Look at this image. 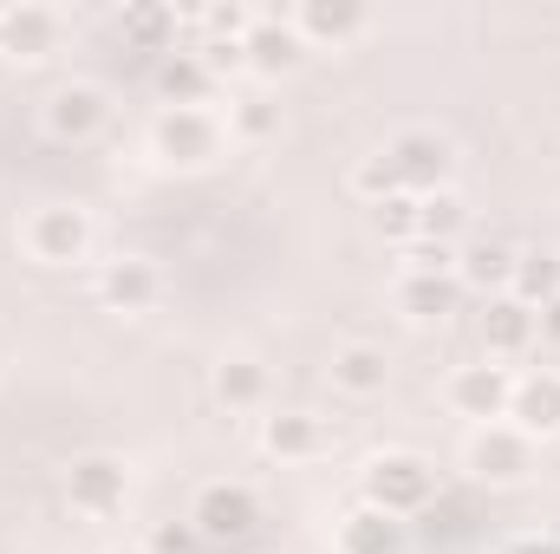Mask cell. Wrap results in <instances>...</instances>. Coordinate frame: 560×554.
Segmentation results:
<instances>
[{
  "mask_svg": "<svg viewBox=\"0 0 560 554\" xmlns=\"http://www.w3.org/2000/svg\"><path fill=\"white\" fill-rule=\"evenodd\" d=\"M359 496L372 503V509H385V516H423L430 509V496H436V470L411 457V450H385V457H372L365 463V476H359Z\"/></svg>",
  "mask_w": 560,
  "mask_h": 554,
  "instance_id": "obj_1",
  "label": "cell"
},
{
  "mask_svg": "<svg viewBox=\"0 0 560 554\" xmlns=\"http://www.w3.org/2000/svg\"><path fill=\"white\" fill-rule=\"evenodd\" d=\"M196 542H209V549H242L255 529H261V496L248 489V483H209L202 496H196Z\"/></svg>",
  "mask_w": 560,
  "mask_h": 554,
  "instance_id": "obj_2",
  "label": "cell"
},
{
  "mask_svg": "<svg viewBox=\"0 0 560 554\" xmlns=\"http://www.w3.org/2000/svg\"><path fill=\"white\" fill-rule=\"evenodd\" d=\"M385 163H392V176H398L405 196H436V189H450L456 150L436 131H398V138L385 143Z\"/></svg>",
  "mask_w": 560,
  "mask_h": 554,
  "instance_id": "obj_3",
  "label": "cell"
},
{
  "mask_svg": "<svg viewBox=\"0 0 560 554\" xmlns=\"http://www.w3.org/2000/svg\"><path fill=\"white\" fill-rule=\"evenodd\" d=\"M156 157L163 163H183V170H196V163H209L215 150H222V125H215V112H202V105H163V118H156Z\"/></svg>",
  "mask_w": 560,
  "mask_h": 554,
  "instance_id": "obj_4",
  "label": "cell"
},
{
  "mask_svg": "<svg viewBox=\"0 0 560 554\" xmlns=\"http://www.w3.org/2000/svg\"><path fill=\"white\" fill-rule=\"evenodd\" d=\"M469 470L482 483H522L535 470V437H522L515 424H476L469 437Z\"/></svg>",
  "mask_w": 560,
  "mask_h": 554,
  "instance_id": "obj_5",
  "label": "cell"
},
{
  "mask_svg": "<svg viewBox=\"0 0 560 554\" xmlns=\"http://www.w3.org/2000/svg\"><path fill=\"white\" fill-rule=\"evenodd\" d=\"M300 59H306V39L293 33V20L287 13H255V26L242 33V66L255 79H287Z\"/></svg>",
  "mask_w": 560,
  "mask_h": 554,
  "instance_id": "obj_6",
  "label": "cell"
},
{
  "mask_svg": "<svg viewBox=\"0 0 560 554\" xmlns=\"http://www.w3.org/2000/svg\"><path fill=\"white\" fill-rule=\"evenodd\" d=\"M26 249H33V262H46V268L85 262V255H92V222H85V209H39V216L26 222Z\"/></svg>",
  "mask_w": 560,
  "mask_h": 554,
  "instance_id": "obj_7",
  "label": "cell"
},
{
  "mask_svg": "<svg viewBox=\"0 0 560 554\" xmlns=\"http://www.w3.org/2000/svg\"><path fill=\"white\" fill-rule=\"evenodd\" d=\"M125 489H131V476H125L118 457H79L72 476H66V496H72L79 516H118L125 509Z\"/></svg>",
  "mask_w": 560,
  "mask_h": 554,
  "instance_id": "obj_8",
  "label": "cell"
},
{
  "mask_svg": "<svg viewBox=\"0 0 560 554\" xmlns=\"http://www.w3.org/2000/svg\"><path fill=\"white\" fill-rule=\"evenodd\" d=\"M509 399H515V379L502 372V366H463L456 379H450V412L456 417H476V424H495V417H509Z\"/></svg>",
  "mask_w": 560,
  "mask_h": 554,
  "instance_id": "obj_9",
  "label": "cell"
},
{
  "mask_svg": "<svg viewBox=\"0 0 560 554\" xmlns=\"http://www.w3.org/2000/svg\"><path fill=\"white\" fill-rule=\"evenodd\" d=\"M105 118H112V105H105V92L98 85H59L52 99H46V131L59 143H85L105 131Z\"/></svg>",
  "mask_w": 560,
  "mask_h": 554,
  "instance_id": "obj_10",
  "label": "cell"
},
{
  "mask_svg": "<svg viewBox=\"0 0 560 554\" xmlns=\"http://www.w3.org/2000/svg\"><path fill=\"white\" fill-rule=\"evenodd\" d=\"M535 307H522L515 293H495L489 307H482V346H489V359H515V353H528L535 346Z\"/></svg>",
  "mask_w": 560,
  "mask_h": 554,
  "instance_id": "obj_11",
  "label": "cell"
},
{
  "mask_svg": "<svg viewBox=\"0 0 560 554\" xmlns=\"http://www.w3.org/2000/svg\"><path fill=\"white\" fill-rule=\"evenodd\" d=\"M52 46H59L52 7H0V53L7 59H46Z\"/></svg>",
  "mask_w": 560,
  "mask_h": 554,
  "instance_id": "obj_12",
  "label": "cell"
},
{
  "mask_svg": "<svg viewBox=\"0 0 560 554\" xmlns=\"http://www.w3.org/2000/svg\"><path fill=\"white\" fill-rule=\"evenodd\" d=\"M509 417H515L522 437H555L560 430V372H528V379H515Z\"/></svg>",
  "mask_w": 560,
  "mask_h": 554,
  "instance_id": "obj_13",
  "label": "cell"
},
{
  "mask_svg": "<svg viewBox=\"0 0 560 554\" xmlns=\"http://www.w3.org/2000/svg\"><path fill=\"white\" fill-rule=\"evenodd\" d=\"M398 307H405V320H418V326H436V320H450L456 307H463V280L456 268L450 275H411L398 280Z\"/></svg>",
  "mask_w": 560,
  "mask_h": 554,
  "instance_id": "obj_14",
  "label": "cell"
},
{
  "mask_svg": "<svg viewBox=\"0 0 560 554\" xmlns=\"http://www.w3.org/2000/svg\"><path fill=\"white\" fill-rule=\"evenodd\" d=\"M156 293H163V280L150 262H105V275H98V300L112 307V313H143V307H156Z\"/></svg>",
  "mask_w": 560,
  "mask_h": 554,
  "instance_id": "obj_15",
  "label": "cell"
},
{
  "mask_svg": "<svg viewBox=\"0 0 560 554\" xmlns=\"http://www.w3.org/2000/svg\"><path fill=\"white\" fill-rule=\"evenodd\" d=\"M339 554H405V522L359 503L346 522H339Z\"/></svg>",
  "mask_w": 560,
  "mask_h": 554,
  "instance_id": "obj_16",
  "label": "cell"
},
{
  "mask_svg": "<svg viewBox=\"0 0 560 554\" xmlns=\"http://www.w3.org/2000/svg\"><path fill=\"white\" fill-rule=\"evenodd\" d=\"M287 20H293V33H300V39H332V46H339V39L365 33V20H372V13H365L359 0H306V7H293Z\"/></svg>",
  "mask_w": 560,
  "mask_h": 554,
  "instance_id": "obj_17",
  "label": "cell"
},
{
  "mask_svg": "<svg viewBox=\"0 0 560 554\" xmlns=\"http://www.w3.org/2000/svg\"><path fill=\"white\" fill-rule=\"evenodd\" d=\"M261 450L280 457V463H306V457L326 450V430H319V417H306V412H280L261 424Z\"/></svg>",
  "mask_w": 560,
  "mask_h": 554,
  "instance_id": "obj_18",
  "label": "cell"
},
{
  "mask_svg": "<svg viewBox=\"0 0 560 554\" xmlns=\"http://www.w3.org/2000/svg\"><path fill=\"white\" fill-rule=\"evenodd\" d=\"M385 379H392V366H385L378 346H346V353H332V385H339L346 399H378Z\"/></svg>",
  "mask_w": 560,
  "mask_h": 554,
  "instance_id": "obj_19",
  "label": "cell"
},
{
  "mask_svg": "<svg viewBox=\"0 0 560 554\" xmlns=\"http://www.w3.org/2000/svg\"><path fill=\"white\" fill-rule=\"evenodd\" d=\"M118 33H125V46H138V53H176V13L170 7H156V0H138V7H125L118 13Z\"/></svg>",
  "mask_w": 560,
  "mask_h": 554,
  "instance_id": "obj_20",
  "label": "cell"
},
{
  "mask_svg": "<svg viewBox=\"0 0 560 554\" xmlns=\"http://www.w3.org/2000/svg\"><path fill=\"white\" fill-rule=\"evenodd\" d=\"M209 85H215V79H209V66H202L196 53H163V59H156V92L170 99V112H176V105H202Z\"/></svg>",
  "mask_w": 560,
  "mask_h": 554,
  "instance_id": "obj_21",
  "label": "cell"
},
{
  "mask_svg": "<svg viewBox=\"0 0 560 554\" xmlns=\"http://www.w3.org/2000/svg\"><path fill=\"white\" fill-rule=\"evenodd\" d=\"M215 399H222L229 412H261V405H268V366H255V359H222V366H215Z\"/></svg>",
  "mask_w": 560,
  "mask_h": 554,
  "instance_id": "obj_22",
  "label": "cell"
},
{
  "mask_svg": "<svg viewBox=\"0 0 560 554\" xmlns=\"http://www.w3.org/2000/svg\"><path fill=\"white\" fill-rule=\"evenodd\" d=\"M456 280H463V287H482V293H489V287H509V280H515V249H509V242H469V249L456 255Z\"/></svg>",
  "mask_w": 560,
  "mask_h": 554,
  "instance_id": "obj_23",
  "label": "cell"
},
{
  "mask_svg": "<svg viewBox=\"0 0 560 554\" xmlns=\"http://www.w3.org/2000/svg\"><path fill=\"white\" fill-rule=\"evenodd\" d=\"M515 300L522 307H548V300H560V255L555 249H528V255H515Z\"/></svg>",
  "mask_w": 560,
  "mask_h": 554,
  "instance_id": "obj_24",
  "label": "cell"
},
{
  "mask_svg": "<svg viewBox=\"0 0 560 554\" xmlns=\"http://www.w3.org/2000/svg\"><path fill=\"white\" fill-rule=\"evenodd\" d=\"M463 222H469V209H463V196H456V189L418 196V242H430V249H450V242L463 235Z\"/></svg>",
  "mask_w": 560,
  "mask_h": 554,
  "instance_id": "obj_25",
  "label": "cell"
},
{
  "mask_svg": "<svg viewBox=\"0 0 560 554\" xmlns=\"http://www.w3.org/2000/svg\"><path fill=\"white\" fill-rule=\"evenodd\" d=\"M372 222H378V235L385 242H418V196H385V203H372Z\"/></svg>",
  "mask_w": 560,
  "mask_h": 554,
  "instance_id": "obj_26",
  "label": "cell"
},
{
  "mask_svg": "<svg viewBox=\"0 0 560 554\" xmlns=\"http://www.w3.org/2000/svg\"><path fill=\"white\" fill-rule=\"evenodd\" d=\"M352 189H359L365 203H385V196H398V176H392V163H385V150H378V157H365V163L352 170Z\"/></svg>",
  "mask_w": 560,
  "mask_h": 554,
  "instance_id": "obj_27",
  "label": "cell"
},
{
  "mask_svg": "<svg viewBox=\"0 0 560 554\" xmlns=\"http://www.w3.org/2000/svg\"><path fill=\"white\" fill-rule=\"evenodd\" d=\"M235 131H242V138H275L280 112L268 105V99H242V105H235Z\"/></svg>",
  "mask_w": 560,
  "mask_h": 554,
  "instance_id": "obj_28",
  "label": "cell"
},
{
  "mask_svg": "<svg viewBox=\"0 0 560 554\" xmlns=\"http://www.w3.org/2000/svg\"><path fill=\"white\" fill-rule=\"evenodd\" d=\"M202 26H209V39H242V33L255 26V13H242V7H209Z\"/></svg>",
  "mask_w": 560,
  "mask_h": 554,
  "instance_id": "obj_29",
  "label": "cell"
},
{
  "mask_svg": "<svg viewBox=\"0 0 560 554\" xmlns=\"http://www.w3.org/2000/svg\"><path fill=\"white\" fill-rule=\"evenodd\" d=\"M535 320H541V339H555V346H560V300H548Z\"/></svg>",
  "mask_w": 560,
  "mask_h": 554,
  "instance_id": "obj_30",
  "label": "cell"
},
{
  "mask_svg": "<svg viewBox=\"0 0 560 554\" xmlns=\"http://www.w3.org/2000/svg\"><path fill=\"white\" fill-rule=\"evenodd\" d=\"M502 554H560L555 542H515V549H502Z\"/></svg>",
  "mask_w": 560,
  "mask_h": 554,
  "instance_id": "obj_31",
  "label": "cell"
},
{
  "mask_svg": "<svg viewBox=\"0 0 560 554\" xmlns=\"http://www.w3.org/2000/svg\"><path fill=\"white\" fill-rule=\"evenodd\" d=\"M112 554H150V549H112Z\"/></svg>",
  "mask_w": 560,
  "mask_h": 554,
  "instance_id": "obj_32",
  "label": "cell"
}]
</instances>
